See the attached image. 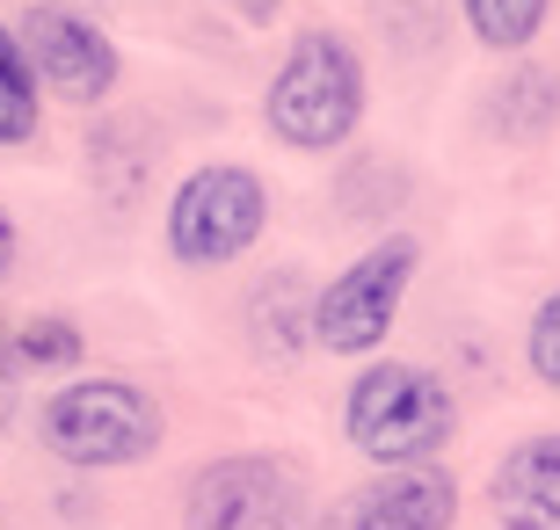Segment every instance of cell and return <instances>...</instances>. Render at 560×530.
Segmentation results:
<instances>
[{
  "instance_id": "6da1fadb",
  "label": "cell",
  "mask_w": 560,
  "mask_h": 530,
  "mask_svg": "<svg viewBox=\"0 0 560 530\" xmlns=\"http://www.w3.org/2000/svg\"><path fill=\"white\" fill-rule=\"evenodd\" d=\"M342 428L350 444L386 472H408V466H430L436 450L452 444L458 408H452V386L422 364H372L364 378L350 386L342 400Z\"/></svg>"
},
{
  "instance_id": "7a4b0ae2",
  "label": "cell",
  "mask_w": 560,
  "mask_h": 530,
  "mask_svg": "<svg viewBox=\"0 0 560 530\" xmlns=\"http://www.w3.org/2000/svg\"><path fill=\"white\" fill-rule=\"evenodd\" d=\"M262 117L291 153H328L357 131L364 117V66L335 30H299L284 51V66L270 73Z\"/></svg>"
},
{
  "instance_id": "3957f363",
  "label": "cell",
  "mask_w": 560,
  "mask_h": 530,
  "mask_svg": "<svg viewBox=\"0 0 560 530\" xmlns=\"http://www.w3.org/2000/svg\"><path fill=\"white\" fill-rule=\"evenodd\" d=\"M37 428L51 458H66L81 472H117L153 458L167 422L153 408V392H139L131 378H81V386H59L44 400Z\"/></svg>"
},
{
  "instance_id": "277c9868",
  "label": "cell",
  "mask_w": 560,
  "mask_h": 530,
  "mask_svg": "<svg viewBox=\"0 0 560 530\" xmlns=\"http://www.w3.org/2000/svg\"><path fill=\"white\" fill-rule=\"evenodd\" d=\"M262 225H270L262 175H248V167H233V161H211L167 204V255L189 269H219L233 255H248L262 240Z\"/></svg>"
},
{
  "instance_id": "5b68a950",
  "label": "cell",
  "mask_w": 560,
  "mask_h": 530,
  "mask_svg": "<svg viewBox=\"0 0 560 530\" xmlns=\"http://www.w3.org/2000/svg\"><path fill=\"white\" fill-rule=\"evenodd\" d=\"M183 523L189 530H320V516H313L306 480L284 458L241 450V458H211L189 480Z\"/></svg>"
},
{
  "instance_id": "8992f818",
  "label": "cell",
  "mask_w": 560,
  "mask_h": 530,
  "mask_svg": "<svg viewBox=\"0 0 560 530\" xmlns=\"http://www.w3.org/2000/svg\"><path fill=\"white\" fill-rule=\"evenodd\" d=\"M416 262H422V247L408 233H394L372 255H357L328 291H313V349H328V356H372L386 342L408 284H416Z\"/></svg>"
},
{
  "instance_id": "52a82bcc",
  "label": "cell",
  "mask_w": 560,
  "mask_h": 530,
  "mask_svg": "<svg viewBox=\"0 0 560 530\" xmlns=\"http://www.w3.org/2000/svg\"><path fill=\"white\" fill-rule=\"evenodd\" d=\"M15 44H22V59H30V73L51 95H66V103H103L109 87H117V73H125L117 44L88 15H73V8H30Z\"/></svg>"
},
{
  "instance_id": "ba28073f",
  "label": "cell",
  "mask_w": 560,
  "mask_h": 530,
  "mask_svg": "<svg viewBox=\"0 0 560 530\" xmlns=\"http://www.w3.org/2000/svg\"><path fill=\"white\" fill-rule=\"evenodd\" d=\"M452 523H458V480L444 466L378 472L342 509V530H452Z\"/></svg>"
},
{
  "instance_id": "9c48e42d",
  "label": "cell",
  "mask_w": 560,
  "mask_h": 530,
  "mask_svg": "<svg viewBox=\"0 0 560 530\" xmlns=\"http://www.w3.org/2000/svg\"><path fill=\"white\" fill-rule=\"evenodd\" d=\"M502 530H560V436H524L488 480Z\"/></svg>"
},
{
  "instance_id": "30bf717a",
  "label": "cell",
  "mask_w": 560,
  "mask_h": 530,
  "mask_svg": "<svg viewBox=\"0 0 560 530\" xmlns=\"http://www.w3.org/2000/svg\"><path fill=\"white\" fill-rule=\"evenodd\" d=\"M488 131L495 139H517V145H539L546 131L560 123V73H546V66H517V73H502L495 87H488Z\"/></svg>"
},
{
  "instance_id": "8fae6325",
  "label": "cell",
  "mask_w": 560,
  "mask_h": 530,
  "mask_svg": "<svg viewBox=\"0 0 560 530\" xmlns=\"http://www.w3.org/2000/svg\"><path fill=\"white\" fill-rule=\"evenodd\" d=\"M248 327H255V349H262L270 364L299 356V349L313 342V298H306V284H299L291 269H277L270 284H255V298H248Z\"/></svg>"
},
{
  "instance_id": "7c38bea8",
  "label": "cell",
  "mask_w": 560,
  "mask_h": 530,
  "mask_svg": "<svg viewBox=\"0 0 560 530\" xmlns=\"http://www.w3.org/2000/svg\"><path fill=\"white\" fill-rule=\"evenodd\" d=\"M81 356H88L81 327L66 320V313H37V320H22L15 334H8V356H0V364H15V370H73Z\"/></svg>"
},
{
  "instance_id": "4fadbf2b",
  "label": "cell",
  "mask_w": 560,
  "mask_h": 530,
  "mask_svg": "<svg viewBox=\"0 0 560 530\" xmlns=\"http://www.w3.org/2000/svg\"><path fill=\"white\" fill-rule=\"evenodd\" d=\"M37 73H30V59H22L15 30L0 22V145H30L37 139Z\"/></svg>"
},
{
  "instance_id": "5bb4252c",
  "label": "cell",
  "mask_w": 560,
  "mask_h": 530,
  "mask_svg": "<svg viewBox=\"0 0 560 530\" xmlns=\"http://www.w3.org/2000/svg\"><path fill=\"white\" fill-rule=\"evenodd\" d=\"M458 8H466V22H474V37L488 51H524V44L539 37L553 0H458Z\"/></svg>"
},
{
  "instance_id": "9a60e30c",
  "label": "cell",
  "mask_w": 560,
  "mask_h": 530,
  "mask_svg": "<svg viewBox=\"0 0 560 530\" xmlns=\"http://www.w3.org/2000/svg\"><path fill=\"white\" fill-rule=\"evenodd\" d=\"M524 356H532V370H539L546 386L560 392V291L546 298L539 313H532V334H524Z\"/></svg>"
},
{
  "instance_id": "2e32d148",
  "label": "cell",
  "mask_w": 560,
  "mask_h": 530,
  "mask_svg": "<svg viewBox=\"0 0 560 530\" xmlns=\"http://www.w3.org/2000/svg\"><path fill=\"white\" fill-rule=\"evenodd\" d=\"M226 8L241 22H277V8H284V0H226Z\"/></svg>"
},
{
  "instance_id": "e0dca14e",
  "label": "cell",
  "mask_w": 560,
  "mask_h": 530,
  "mask_svg": "<svg viewBox=\"0 0 560 530\" xmlns=\"http://www.w3.org/2000/svg\"><path fill=\"white\" fill-rule=\"evenodd\" d=\"M8 269H15V219L0 211V284H8Z\"/></svg>"
}]
</instances>
